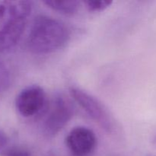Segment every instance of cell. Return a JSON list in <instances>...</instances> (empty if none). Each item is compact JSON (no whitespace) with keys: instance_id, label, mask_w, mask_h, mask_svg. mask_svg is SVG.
Segmentation results:
<instances>
[{"instance_id":"obj_1","label":"cell","mask_w":156,"mask_h":156,"mask_svg":"<svg viewBox=\"0 0 156 156\" xmlns=\"http://www.w3.org/2000/svg\"><path fill=\"white\" fill-rule=\"evenodd\" d=\"M69 39V31L65 24L51 17L39 15L34 20L27 44L34 54L47 55L62 49Z\"/></svg>"},{"instance_id":"obj_2","label":"cell","mask_w":156,"mask_h":156,"mask_svg":"<svg viewBox=\"0 0 156 156\" xmlns=\"http://www.w3.org/2000/svg\"><path fill=\"white\" fill-rule=\"evenodd\" d=\"M31 1H5L0 3V53L12 50L23 34L31 14Z\"/></svg>"},{"instance_id":"obj_3","label":"cell","mask_w":156,"mask_h":156,"mask_svg":"<svg viewBox=\"0 0 156 156\" xmlns=\"http://www.w3.org/2000/svg\"><path fill=\"white\" fill-rule=\"evenodd\" d=\"M69 93L75 101L105 132L114 133L115 129L114 119L101 102L91 94L76 87H71Z\"/></svg>"},{"instance_id":"obj_4","label":"cell","mask_w":156,"mask_h":156,"mask_svg":"<svg viewBox=\"0 0 156 156\" xmlns=\"http://www.w3.org/2000/svg\"><path fill=\"white\" fill-rule=\"evenodd\" d=\"M74 114L72 102L62 94L54 97L42 125V131L47 138L57 135L70 121Z\"/></svg>"},{"instance_id":"obj_5","label":"cell","mask_w":156,"mask_h":156,"mask_svg":"<svg viewBox=\"0 0 156 156\" xmlns=\"http://www.w3.org/2000/svg\"><path fill=\"white\" fill-rule=\"evenodd\" d=\"M47 105L44 90L37 85L26 87L18 94L15 107L20 115L25 118L36 117L42 113Z\"/></svg>"},{"instance_id":"obj_6","label":"cell","mask_w":156,"mask_h":156,"mask_svg":"<svg viewBox=\"0 0 156 156\" xmlns=\"http://www.w3.org/2000/svg\"><path fill=\"white\" fill-rule=\"evenodd\" d=\"M98 139L89 128L77 126L66 137V145L74 156H88L97 147Z\"/></svg>"},{"instance_id":"obj_7","label":"cell","mask_w":156,"mask_h":156,"mask_svg":"<svg viewBox=\"0 0 156 156\" xmlns=\"http://www.w3.org/2000/svg\"><path fill=\"white\" fill-rule=\"evenodd\" d=\"M43 2L52 10L64 15H75L80 5V2L76 0H46Z\"/></svg>"},{"instance_id":"obj_8","label":"cell","mask_w":156,"mask_h":156,"mask_svg":"<svg viewBox=\"0 0 156 156\" xmlns=\"http://www.w3.org/2000/svg\"><path fill=\"white\" fill-rule=\"evenodd\" d=\"M12 76L5 63L0 59V93L6 91L10 86Z\"/></svg>"},{"instance_id":"obj_9","label":"cell","mask_w":156,"mask_h":156,"mask_svg":"<svg viewBox=\"0 0 156 156\" xmlns=\"http://www.w3.org/2000/svg\"><path fill=\"white\" fill-rule=\"evenodd\" d=\"M84 5L86 9L90 12H101L105 11L108 8L111 6L112 4L111 1H105V0H101V1H85L83 2Z\"/></svg>"},{"instance_id":"obj_10","label":"cell","mask_w":156,"mask_h":156,"mask_svg":"<svg viewBox=\"0 0 156 156\" xmlns=\"http://www.w3.org/2000/svg\"><path fill=\"white\" fill-rule=\"evenodd\" d=\"M4 156H31V153L26 148L15 146L6 151Z\"/></svg>"},{"instance_id":"obj_11","label":"cell","mask_w":156,"mask_h":156,"mask_svg":"<svg viewBox=\"0 0 156 156\" xmlns=\"http://www.w3.org/2000/svg\"><path fill=\"white\" fill-rule=\"evenodd\" d=\"M9 143V139L6 134L2 130H0V152H2L7 146Z\"/></svg>"}]
</instances>
